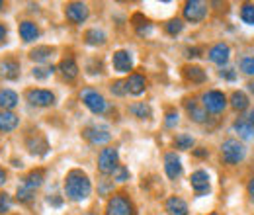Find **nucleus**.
Instances as JSON below:
<instances>
[{
  "label": "nucleus",
  "mask_w": 254,
  "mask_h": 215,
  "mask_svg": "<svg viewBox=\"0 0 254 215\" xmlns=\"http://www.w3.org/2000/svg\"><path fill=\"white\" fill-rule=\"evenodd\" d=\"M188 57H199V49H197V47L188 49Z\"/></svg>",
  "instance_id": "obj_44"
},
{
  "label": "nucleus",
  "mask_w": 254,
  "mask_h": 215,
  "mask_svg": "<svg viewBox=\"0 0 254 215\" xmlns=\"http://www.w3.org/2000/svg\"><path fill=\"white\" fill-rule=\"evenodd\" d=\"M221 154H223V160L227 164H237L245 158L247 154V149L243 143H239L237 139H227L225 143L221 145Z\"/></svg>",
  "instance_id": "obj_4"
},
{
  "label": "nucleus",
  "mask_w": 254,
  "mask_h": 215,
  "mask_svg": "<svg viewBox=\"0 0 254 215\" xmlns=\"http://www.w3.org/2000/svg\"><path fill=\"white\" fill-rule=\"evenodd\" d=\"M6 35H8L6 26H4V24H0V43H2V41H6Z\"/></svg>",
  "instance_id": "obj_42"
},
{
  "label": "nucleus",
  "mask_w": 254,
  "mask_h": 215,
  "mask_svg": "<svg viewBox=\"0 0 254 215\" xmlns=\"http://www.w3.org/2000/svg\"><path fill=\"white\" fill-rule=\"evenodd\" d=\"M247 192H249V196L254 200V178H251L249 180V186H247Z\"/></svg>",
  "instance_id": "obj_43"
},
{
  "label": "nucleus",
  "mask_w": 254,
  "mask_h": 215,
  "mask_svg": "<svg viewBox=\"0 0 254 215\" xmlns=\"http://www.w3.org/2000/svg\"><path fill=\"white\" fill-rule=\"evenodd\" d=\"M221 74V78H227V80H235V72H233V69H225L219 72Z\"/></svg>",
  "instance_id": "obj_41"
},
{
  "label": "nucleus",
  "mask_w": 254,
  "mask_h": 215,
  "mask_svg": "<svg viewBox=\"0 0 254 215\" xmlns=\"http://www.w3.org/2000/svg\"><path fill=\"white\" fill-rule=\"evenodd\" d=\"M164 30H166L168 35H178L180 31L184 30V24H182V20L174 18V20H168V22L164 24Z\"/></svg>",
  "instance_id": "obj_33"
},
{
  "label": "nucleus",
  "mask_w": 254,
  "mask_h": 215,
  "mask_svg": "<svg viewBox=\"0 0 254 215\" xmlns=\"http://www.w3.org/2000/svg\"><path fill=\"white\" fill-rule=\"evenodd\" d=\"M190 184L197 196L207 194L209 188H211V186H209V174H207L205 170H195V172L190 176Z\"/></svg>",
  "instance_id": "obj_13"
},
{
  "label": "nucleus",
  "mask_w": 254,
  "mask_h": 215,
  "mask_svg": "<svg viewBox=\"0 0 254 215\" xmlns=\"http://www.w3.org/2000/svg\"><path fill=\"white\" fill-rule=\"evenodd\" d=\"M18 123H20V120H18L16 114H12L8 110H2L0 112V131H4V133L14 131L18 127Z\"/></svg>",
  "instance_id": "obj_21"
},
{
  "label": "nucleus",
  "mask_w": 254,
  "mask_h": 215,
  "mask_svg": "<svg viewBox=\"0 0 254 215\" xmlns=\"http://www.w3.org/2000/svg\"><path fill=\"white\" fill-rule=\"evenodd\" d=\"M235 131L243 139H254V123L251 120H239V122H235Z\"/></svg>",
  "instance_id": "obj_25"
},
{
  "label": "nucleus",
  "mask_w": 254,
  "mask_h": 215,
  "mask_svg": "<svg viewBox=\"0 0 254 215\" xmlns=\"http://www.w3.org/2000/svg\"><path fill=\"white\" fill-rule=\"evenodd\" d=\"M112 65H114L116 72H129L133 69V55L126 49H120V51L114 53Z\"/></svg>",
  "instance_id": "obj_12"
},
{
  "label": "nucleus",
  "mask_w": 254,
  "mask_h": 215,
  "mask_svg": "<svg viewBox=\"0 0 254 215\" xmlns=\"http://www.w3.org/2000/svg\"><path fill=\"white\" fill-rule=\"evenodd\" d=\"M92 184L90 178L86 176V172L74 168L64 176V196L72 202H84L90 198Z\"/></svg>",
  "instance_id": "obj_1"
},
{
  "label": "nucleus",
  "mask_w": 254,
  "mask_h": 215,
  "mask_svg": "<svg viewBox=\"0 0 254 215\" xmlns=\"http://www.w3.org/2000/svg\"><path fill=\"white\" fill-rule=\"evenodd\" d=\"M249 86H251V90H253V92H254V82H251V84H249Z\"/></svg>",
  "instance_id": "obj_50"
},
{
  "label": "nucleus",
  "mask_w": 254,
  "mask_h": 215,
  "mask_svg": "<svg viewBox=\"0 0 254 215\" xmlns=\"http://www.w3.org/2000/svg\"><path fill=\"white\" fill-rule=\"evenodd\" d=\"M59 71H61V74H63L64 80H74L76 76H78V65L74 61V57H64L63 61L59 63Z\"/></svg>",
  "instance_id": "obj_18"
},
{
  "label": "nucleus",
  "mask_w": 254,
  "mask_h": 215,
  "mask_svg": "<svg viewBox=\"0 0 254 215\" xmlns=\"http://www.w3.org/2000/svg\"><path fill=\"white\" fill-rule=\"evenodd\" d=\"M166 127H174L176 123H178V112H174V110H168V114H166Z\"/></svg>",
  "instance_id": "obj_40"
},
{
  "label": "nucleus",
  "mask_w": 254,
  "mask_h": 215,
  "mask_svg": "<svg viewBox=\"0 0 254 215\" xmlns=\"http://www.w3.org/2000/svg\"><path fill=\"white\" fill-rule=\"evenodd\" d=\"M241 71H243L245 74L254 76V57H245V59L241 61Z\"/></svg>",
  "instance_id": "obj_38"
},
{
  "label": "nucleus",
  "mask_w": 254,
  "mask_h": 215,
  "mask_svg": "<svg viewBox=\"0 0 254 215\" xmlns=\"http://www.w3.org/2000/svg\"><path fill=\"white\" fill-rule=\"evenodd\" d=\"M118 160H120L118 149H114V147L102 149V153L98 156V170H100L102 174H114V170L120 166Z\"/></svg>",
  "instance_id": "obj_6"
},
{
  "label": "nucleus",
  "mask_w": 254,
  "mask_h": 215,
  "mask_svg": "<svg viewBox=\"0 0 254 215\" xmlns=\"http://www.w3.org/2000/svg\"><path fill=\"white\" fill-rule=\"evenodd\" d=\"M201 104H203V110L205 112H209V114H221L223 110L227 108V98L219 90H207V92L201 96Z\"/></svg>",
  "instance_id": "obj_5"
},
{
  "label": "nucleus",
  "mask_w": 254,
  "mask_h": 215,
  "mask_svg": "<svg viewBox=\"0 0 254 215\" xmlns=\"http://www.w3.org/2000/svg\"><path fill=\"white\" fill-rule=\"evenodd\" d=\"M26 147H28V151L35 156H45L47 151H49V143H47V139L39 133V131H35L32 133L28 139H26Z\"/></svg>",
  "instance_id": "obj_11"
},
{
  "label": "nucleus",
  "mask_w": 254,
  "mask_h": 215,
  "mask_svg": "<svg viewBox=\"0 0 254 215\" xmlns=\"http://www.w3.org/2000/svg\"><path fill=\"white\" fill-rule=\"evenodd\" d=\"M82 137L92 145H104V143H108L112 139V133L104 125H90V127H86L82 131Z\"/></svg>",
  "instance_id": "obj_9"
},
{
  "label": "nucleus",
  "mask_w": 254,
  "mask_h": 215,
  "mask_svg": "<svg viewBox=\"0 0 254 215\" xmlns=\"http://www.w3.org/2000/svg\"><path fill=\"white\" fill-rule=\"evenodd\" d=\"M209 215H219V214H209Z\"/></svg>",
  "instance_id": "obj_52"
},
{
  "label": "nucleus",
  "mask_w": 254,
  "mask_h": 215,
  "mask_svg": "<svg viewBox=\"0 0 254 215\" xmlns=\"http://www.w3.org/2000/svg\"><path fill=\"white\" fill-rule=\"evenodd\" d=\"M106 215H133V202L126 194H114L108 200Z\"/></svg>",
  "instance_id": "obj_3"
},
{
  "label": "nucleus",
  "mask_w": 254,
  "mask_h": 215,
  "mask_svg": "<svg viewBox=\"0 0 254 215\" xmlns=\"http://www.w3.org/2000/svg\"><path fill=\"white\" fill-rule=\"evenodd\" d=\"M195 154H197V156H205L207 153H205V151H195Z\"/></svg>",
  "instance_id": "obj_48"
},
{
  "label": "nucleus",
  "mask_w": 254,
  "mask_h": 215,
  "mask_svg": "<svg viewBox=\"0 0 254 215\" xmlns=\"http://www.w3.org/2000/svg\"><path fill=\"white\" fill-rule=\"evenodd\" d=\"M231 106H233V110H237V112L247 110V108H249V96L245 92H241V90H235V92L231 94Z\"/></svg>",
  "instance_id": "obj_29"
},
{
  "label": "nucleus",
  "mask_w": 254,
  "mask_h": 215,
  "mask_svg": "<svg viewBox=\"0 0 254 215\" xmlns=\"http://www.w3.org/2000/svg\"><path fill=\"white\" fill-rule=\"evenodd\" d=\"M20 37H22L26 43L35 41V39L39 37V30H37V26H35L33 22H30V20L22 22V24H20Z\"/></svg>",
  "instance_id": "obj_23"
},
{
  "label": "nucleus",
  "mask_w": 254,
  "mask_h": 215,
  "mask_svg": "<svg viewBox=\"0 0 254 215\" xmlns=\"http://www.w3.org/2000/svg\"><path fill=\"white\" fill-rule=\"evenodd\" d=\"M84 39H86L88 45H104L106 43V33L102 30H98V28H92V30H88L84 33Z\"/></svg>",
  "instance_id": "obj_30"
},
{
  "label": "nucleus",
  "mask_w": 254,
  "mask_h": 215,
  "mask_svg": "<svg viewBox=\"0 0 254 215\" xmlns=\"http://www.w3.org/2000/svg\"><path fill=\"white\" fill-rule=\"evenodd\" d=\"M47 202H49V204H53V206H61V200H59V198H49Z\"/></svg>",
  "instance_id": "obj_45"
},
{
  "label": "nucleus",
  "mask_w": 254,
  "mask_h": 215,
  "mask_svg": "<svg viewBox=\"0 0 254 215\" xmlns=\"http://www.w3.org/2000/svg\"><path fill=\"white\" fill-rule=\"evenodd\" d=\"M182 74H184V78L188 82H193V84H201V82L207 80L205 71L201 67H197V65H186V67H182Z\"/></svg>",
  "instance_id": "obj_17"
},
{
  "label": "nucleus",
  "mask_w": 254,
  "mask_h": 215,
  "mask_svg": "<svg viewBox=\"0 0 254 215\" xmlns=\"http://www.w3.org/2000/svg\"><path fill=\"white\" fill-rule=\"evenodd\" d=\"M126 90L133 96H139L147 90V78L139 72H131L129 78L126 80Z\"/></svg>",
  "instance_id": "obj_16"
},
{
  "label": "nucleus",
  "mask_w": 254,
  "mask_h": 215,
  "mask_svg": "<svg viewBox=\"0 0 254 215\" xmlns=\"http://www.w3.org/2000/svg\"><path fill=\"white\" fill-rule=\"evenodd\" d=\"M53 53H55V49H53V47L41 45V47H35V49L30 51V59L35 61V63H45L53 57Z\"/></svg>",
  "instance_id": "obj_24"
},
{
  "label": "nucleus",
  "mask_w": 254,
  "mask_h": 215,
  "mask_svg": "<svg viewBox=\"0 0 254 215\" xmlns=\"http://www.w3.org/2000/svg\"><path fill=\"white\" fill-rule=\"evenodd\" d=\"M10 208H12V198L6 192H0V215L8 214Z\"/></svg>",
  "instance_id": "obj_37"
},
{
  "label": "nucleus",
  "mask_w": 254,
  "mask_h": 215,
  "mask_svg": "<svg viewBox=\"0 0 254 215\" xmlns=\"http://www.w3.org/2000/svg\"><path fill=\"white\" fill-rule=\"evenodd\" d=\"M6 182V172H4V168H0V186Z\"/></svg>",
  "instance_id": "obj_46"
},
{
  "label": "nucleus",
  "mask_w": 254,
  "mask_h": 215,
  "mask_svg": "<svg viewBox=\"0 0 254 215\" xmlns=\"http://www.w3.org/2000/svg\"><path fill=\"white\" fill-rule=\"evenodd\" d=\"M207 16V4L201 0H190L184 4V18L191 24H199L203 22Z\"/></svg>",
  "instance_id": "obj_7"
},
{
  "label": "nucleus",
  "mask_w": 254,
  "mask_h": 215,
  "mask_svg": "<svg viewBox=\"0 0 254 215\" xmlns=\"http://www.w3.org/2000/svg\"><path fill=\"white\" fill-rule=\"evenodd\" d=\"M174 147L180 149V151H188V149H191V147H193V139H191V135H186V133L176 135V139H174Z\"/></svg>",
  "instance_id": "obj_31"
},
{
  "label": "nucleus",
  "mask_w": 254,
  "mask_h": 215,
  "mask_svg": "<svg viewBox=\"0 0 254 215\" xmlns=\"http://www.w3.org/2000/svg\"><path fill=\"white\" fill-rule=\"evenodd\" d=\"M43 178H45V172H43L41 168H35L30 174H26L24 186H28V188H32V190H37L39 186L43 184Z\"/></svg>",
  "instance_id": "obj_26"
},
{
  "label": "nucleus",
  "mask_w": 254,
  "mask_h": 215,
  "mask_svg": "<svg viewBox=\"0 0 254 215\" xmlns=\"http://www.w3.org/2000/svg\"><path fill=\"white\" fill-rule=\"evenodd\" d=\"M112 92L116 94V96H124L127 92L126 90V82H122V80H116V82H112Z\"/></svg>",
  "instance_id": "obj_39"
},
{
  "label": "nucleus",
  "mask_w": 254,
  "mask_h": 215,
  "mask_svg": "<svg viewBox=\"0 0 254 215\" xmlns=\"http://www.w3.org/2000/svg\"><path fill=\"white\" fill-rule=\"evenodd\" d=\"M53 71H55V67H53V65H51V67H35V69H33V76L43 80V78L51 76V74H53Z\"/></svg>",
  "instance_id": "obj_36"
},
{
  "label": "nucleus",
  "mask_w": 254,
  "mask_h": 215,
  "mask_svg": "<svg viewBox=\"0 0 254 215\" xmlns=\"http://www.w3.org/2000/svg\"><path fill=\"white\" fill-rule=\"evenodd\" d=\"M249 120L254 123V108H253V112H251V116H249Z\"/></svg>",
  "instance_id": "obj_49"
},
{
  "label": "nucleus",
  "mask_w": 254,
  "mask_h": 215,
  "mask_svg": "<svg viewBox=\"0 0 254 215\" xmlns=\"http://www.w3.org/2000/svg\"><path fill=\"white\" fill-rule=\"evenodd\" d=\"M18 104V94L14 92V90H0V108L2 110H12L14 106Z\"/></svg>",
  "instance_id": "obj_28"
},
{
  "label": "nucleus",
  "mask_w": 254,
  "mask_h": 215,
  "mask_svg": "<svg viewBox=\"0 0 254 215\" xmlns=\"http://www.w3.org/2000/svg\"><path fill=\"white\" fill-rule=\"evenodd\" d=\"M241 18H243L245 24L254 26V4H243V8H241Z\"/></svg>",
  "instance_id": "obj_34"
},
{
  "label": "nucleus",
  "mask_w": 254,
  "mask_h": 215,
  "mask_svg": "<svg viewBox=\"0 0 254 215\" xmlns=\"http://www.w3.org/2000/svg\"><path fill=\"white\" fill-rule=\"evenodd\" d=\"M207 57H209V61L215 63V65H225V63L231 59V49H229V45L227 43H215L209 51H207Z\"/></svg>",
  "instance_id": "obj_15"
},
{
  "label": "nucleus",
  "mask_w": 254,
  "mask_h": 215,
  "mask_svg": "<svg viewBox=\"0 0 254 215\" xmlns=\"http://www.w3.org/2000/svg\"><path fill=\"white\" fill-rule=\"evenodd\" d=\"M0 72L6 80H16L20 76V63L14 61V59H6L0 65Z\"/></svg>",
  "instance_id": "obj_20"
},
{
  "label": "nucleus",
  "mask_w": 254,
  "mask_h": 215,
  "mask_svg": "<svg viewBox=\"0 0 254 215\" xmlns=\"http://www.w3.org/2000/svg\"><path fill=\"white\" fill-rule=\"evenodd\" d=\"M0 8H4V4H2V2H0Z\"/></svg>",
  "instance_id": "obj_51"
},
{
  "label": "nucleus",
  "mask_w": 254,
  "mask_h": 215,
  "mask_svg": "<svg viewBox=\"0 0 254 215\" xmlns=\"http://www.w3.org/2000/svg\"><path fill=\"white\" fill-rule=\"evenodd\" d=\"M129 112L137 118V120H149L151 118V106L145 102H135L129 106Z\"/></svg>",
  "instance_id": "obj_27"
},
{
  "label": "nucleus",
  "mask_w": 254,
  "mask_h": 215,
  "mask_svg": "<svg viewBox=\"0 0 254 215\" xmlns=\"http://www.w3.org/2000/svg\"><path fill=\"white\" fill-rule=\"evenodd\" d=\"M186 112H188V116H190L195 123H203L207 120V112H205L197 102H193V100H188V102H186Z\"/></svg>",
  "instance_id": "obj_22"
},
{
  "label": "nucleus",
  "mask_w": 254,
  "mask_h": 215,
  "mask_svg": "<svg viewBox=\"0 0 254 215\" xmlns=\"http://www.w3.org/2000/svg\"><path fill=\"white\" fill-rule=\"evenodd\" d=\"M80 100H82V104H84L92 114H96V116H102V114L108 110L106 98L98 92V90H94V88H84V90L80 92Z\"/></svg>",
  "instance_id": "obj_2"
},
{
  "label": "nucleus",
  "mask_w": 254,
  "mask_h": 215,
  "mask_svg": "<svg viewBox=\"0 0 254 215\" xmlns=\"http://www.w3.org/2000/svg\"><path fill=\"white\" fill-rule=\"evenodd\" d=\"M166 214L168 215H188V206L182 198H168L166 200Z\"/></svg>",
  "instance_id": "obj_19"
},
{
  "label": "nucleus",
  "mask_w": 254,
  "mask_h": 215,
  "mask_svg": "<svg viewBox=\"0 0 254 215\" xmlns=\"http://www.w3.org/2000/svg\"><path fill=\"white\" fill-rule=\"evenodd\" d=\"M108 190H110V186H108V184H104V186H102V194H106Z\"/></svg>",
  "instance_id": "obj_47"
},
{
  "label": "nucleus",
  "mask_w": 254,
  "mask_h": 215,
  "mask_svg": "<svg viewBox=\"0 0 254 215\" xmlns=\"http://www.w3.org/2000/svg\"><path fill=\"white\" fill-rule=\"evenodd\" d=\"M129 176H131V172H129V168L124 166V164H120V166L114 170V180H116V182H126V180H129Z\"/></svg>",
  "instance_id": "obj_35"
},
{
  "label": "nucleus",
  "mask_w": 254,
  "mask_h": 215,
  "mask_svg": "<svg viewBox=\"0 0 254 215\" xmlns=\"http://www.w3.org/2000/svg\"><path fill=\"white\" fill-rule=\"evenodd\" d=\"M26 98L32 106H37V108H47V106L55 104V94L51 90H45V88H32V90H28Z\"/></svg>",
  "instance_id": "obj_10"
},
{
  "label": "nucleus",
  "mask_w": 254,
  "mask_h": 215,
  "mask_svg": "<svg viewBox=\"0 0 254 215\" xmlns=\"http://www.w3.org/2000/svg\"><path fill=\"white\" fill-rule=\"evenodd\" d=\"M33 194H35V190H32V188H28V186H24V184L18 186V192H16L20 204H30L33 198H35Z\"/></svg>",
  "instance_id": "obj_32"
},
{
  "label": "nucleus",
  "mask_w": 254,
  "mask_h": 215,
  "mask_svg": "<svg viewBox=\"0 0 254 215\" xmlns=\"http://www.w3.org/2000/svg\"><path fill=\"white\" fill-rule=\"evenodd\" d=\"M164 170H166V176L170 180H176L180 174H182V162L178 158L176 153H166L164 154Z\"/></svg>",
  "instance_id": "obj_14"
},
{
  "label": "nucleus",
  "mask_w": 254,
  "mask_h": 215,
  "mask_svg": "<svg viewBox=\"0 0 254 215\" xmlns=\"http://www.w3.org/2000/svg\"><path fill=\"white\" fill-rule=\"evenodd\" d=\"M88 14H90V10H88V4H84V2H68L64 6V16L72 24H82L88 18Z\"/></svg>",
  "instance_id": "obj_8"
}]
</instances>
